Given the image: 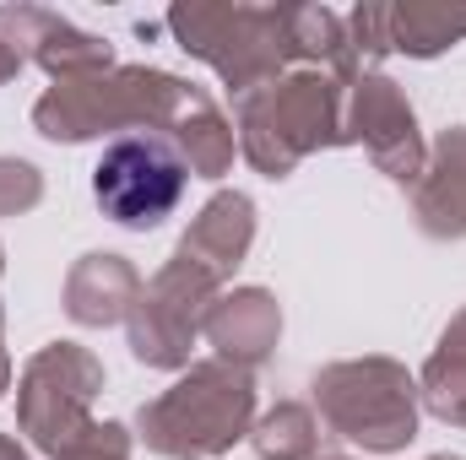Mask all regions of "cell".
Here are the masks:
<instances>
[{
    "label": "cell",
    "instance_id": "7a4b0ae2",
    "mask_svg": "<svg viewBox=\"0 0 466 460\" xmlns=\"http://www.w3.org/2000/svg\"><path fill=\"white\" fill-rule=\"evenodd\" d=\"M342 109H348V87L331 71H288L271 87L238 98V152L266 174V179H288L309 152L326 146H348L342 130Z\"/></svg>",
    "mask_w": 466,
    "mask_h": 460
},
{
    "label": "cell",
    "instance_id": "cb8c5ba5",
    "mask_svg": "<svg viewBox=\"0 0 466 460\" xmlns=\"http://www.w3.org/2000/svg\"><path fill=\"white\" fill-rule=\"evenodd\" d=\"M11 390V352H5V342H0V395Z\"/></svg>",
    "mask_w": 466,
    "mask_h": 460
},
{
    "label": "cell",
    "instance_id": "8992f818",
    "mask_svg": "<svg viewBox=\"0 0 466 460\" xmlns=\"http://www.w3.org/2000/svg\"><path fill=\"white\" fill-rule=\"evenodd\" d=\"M218 293H223V282L174 249V260L136 293V304L125 315V336H130L136 363H147V368H179L185 374L190 352H196V336L207 325V309L218 304Z\"/></svg>",
    "mask_w": 466,
    "mask_h": 460
},
{
    "label": "cell",
    "instance_id": "3957f363",
    "mask_svg": "<svg viewBox=\"0 0 466 460\" xmlns=\"http://www.w3.org/2000/svg\"><path fill=\"white\" fill-rule=\"evenodd\" d=\"M185 98H190V82L168 71L115 65L98 76L55 82L33 104V130L49 141H93L104 130H168Z\"/></svg>",
    "mask_w": 466,
    "mask_h": 460
},
{
    "label": "cell",
    "instance_id": "ac0fdd59",
    "mask_svg": "<svg viewBox=\"0 0 466 460\" xmlns=\"http://www.w3.org/2000/svg\"><path fill=\"white\" fill-rule=\"evenodd\" d=\"M249 445L260 460H315L320 455V423L304 401H277L249 428Z\"/></svg>",
    "mask_w": 466,
    "mask_h": 460
},
{
    "label": "cell",
    "instance_id": "6da1fadb",
    "mask_svg": "<svg viewBox=\"0 0 466 460\" xmlns=\"http://www.w3.org/2000/svg\"><path fill=\"white\" fill-rule=\"evenodd\" d=\"M152 455L168 460H218L255 428V374L223 357L190 363L157 401L136 417Z\"/></svg>",
    "mask_w": 466,
    "mask_h": 460
},
{
    "label": "cell",
    "instance_id": "2e32d148",
    "mask_svg": "<svg viewBox=\"0 0 466 460\" xmlns=\"http://www.w3.org/2000/svg\"><path fill=\"white\" fill-rule=\"evenodd\" d=\"M418 401L451 423V428H466V309L445 325L440 346L429 352L423 374H418Z\"/></svg>",
    "mask_w": 466,
    "mask_h": 460
},
{
    "label": "cell",
    "instance_id": "603a6c76",
    "mask_svg": "<svg viewBox=\"0 0 466 460\" xmlns=\"http://www.w3.org/2000/svg\"><path fill=\"white\" fill-rule=\"evenodd\" d=\"M0 460H27V450H22L11 434H0Z\"/></svg>",
    "mask_w": 466,
    "mask_h": 460
},
{
    "label": "cell",
    "instance_id": "44dd1931",
    "mask_svg": "<svg viewBox=\"0 0 466 460\" xmlns=\"http://www.w3.org/2000/svg\"><path fill=\"white\" fill-rule=\"evenodd\" d=\"M55 460H130V434L125 423H87Z\"/></svg>",
    "mask_w": 466,
    "mask_h": 460
},
{
    "label": "cell",
    "instance_id": "5bb4252c",
    "mask_svg": "<svg viewBox=\"0 0 466 460\" xmlns=\"http://www.w3.org/2000/svg\"><path fill=\"white\" fill-rule=\"evenodd\" d=\"M141 293V276L125 255H109V249H93L71 265L66 276V315L87 331H104V325H119L130 315Z\"/></svg>",
    "mask_w": 466,
    "mask_h": 460
},
{
    "label": "cell",
    "instance_id": "8fae6325",
    "mask_svg": "<svg viewBox=\"0 0 466 460\" xmlns=\"http://www.w3.org/2000/svg\"><path fill=\"white\" fill-rule=\"evenodd\" d=\"M201 336L218 346V357L233 363V368H260L271 352H277V336H282V309L266 287H233V293H218V304L207 309V325Z\"/></svg>",
    "mask_w": 466,
    "mask_h": 460
},
{
    "label": "cell",
    "instance_id": "277c9868",
    "mask_svg": "<svg viewBox=\"0 0 466 460\" xmlns=\"http://www.w3.org/2000/svg\"><path fill=\"white\" fill-rule=\"evenodd\" d=\"M315 406L337 439L369 455H396L418 439V379L396 357H352L315 374Z\"/></svg>",
    "mask_w": 466,
    "mask_h": 460
},
{
    "label": "cell",
    "instance_id": "4fadbf2b",
    "mask_svg": "<svg viewBox=\"0 0 466 460\" xmlns=\"http://www.w3.org/2000/svg\"><path fill=\"white\" fill-rule=\"evenodd\" d=\"M249 244H255V201L238 195V190H218L196 212V223L185 228L179 255L196 260L201 271H212L218 282H228L233 271H238V260L249 255Z\"/></svg>",
    "mask_w": 466,
    "mask_h": 460
},
{
    "label": "cell",
    "instance_id": "ba28073f",
    "mask_svg": "<svg viewBox=\"0 0 466 460\" xmlns=\"http://www.w3.org/2000/svg\"><path fill=\"white\" fill-rule=\"evenodd\" d=\"M185 179H190V168L174 152V141L125 135L93 168V201H98V212L109 223L147 233L163 217H174V206L185 201Z\"/></svg>",
    "mask_w": 466,
    "mask_h": 460
},
{
    "label": "cell",
    "instance_id": "d4e9b609",
    "mask_svg": "<svg viewBox=\"0 0 466 460\" xmlns=\"http://www.w3.org/2000/svg\"><path fill=\"white\" fill-rule=\"evenodd\" d=\"M0 271H5V249H0ZM0 325H5V304H0Z\"/></svg>",
    "mask_w": 466,
    "mask_h": 460
},
{
    "label": "cell",
    "instance_id": "52a82bcc",
    "mask_svg": "<svg viewBox=\"0 0 466 460\" xmlns=\"http://www.w3.org/2000/svg\"><path fill=\"white\" fill-rule=\"evenodd\" d=\"M104 390V363L76 342H49L44 352L27 357L22 385H16V423L22 434L44 450L60 455L87 423H93V401Z\"/></svg>",
    "mask_w": 466,
    "mask_h": 460
},
{
    "label": "cell",
    "instance_id": "30bf717a",
    "mask_svg": "<svg viewBox=\"0 0 466 460\" xmlns=\"http://www.w3.org/2000/svg\"><path fill=\"white\" fill-rule=\"evenodd\" d=\"M0 38H5L22 60H38L55 82L115 71L109 38L82 33V27H71L66 16H55V11H44V5H0Z\"/></svg>",
    "mask_w": 466,
    "mask_h": 460
},
{
    "label": "cell",
    "instance_id": "9c48e42d",
    "mask_svg": "<svg viewBox=\"0 0 466 460\" xmlns=\"http://www.w3.org/2000/svg\"><path fill=\"white\" fill-rule=\"evenodd\" d=\"M342 130L348 141H358L369 152V163L396 179V185H418L423 179V163H429V146L418 135V115L407 104V93L380 76V71H363L348 87V109H342Z\"/></svg>",
    "mask_w": 466,
    "mask_h": 460
},
{
    "label": "cell",
    "instance_id": "5b68a950",
    "mask_svg": "<svg viewBox=\"0 0 466 460\" xmlns=\"http://www.w3.org/2000/svg\"><path fill=\"white\" fill-rule=\"evenodd\" d=\"M168 27L185 55L207 60L223 87L249 98L288 76L293 44H288V11L282 5H174Z\"/></svg>",
    "mask_w": 466,
    "mask_h": 460
},
{
    "label": "cell",
    "instance_id": "d6986e66",
    "mask_svg": "<svg viewBox=\"0 0 466 460\" xmlns=\"http://www.w3.org/2000/svg\"><path fill=\"white\" fill-rule=\"evenodd\" d=\"M44 201V179L22 157H0V217H22Z\"/></svg>",
    "mask_w": 466,
    "mask_h": 460
},
{
    "label": "cell",
    "instance_id": "7c38bea8",
    "mask_svg": "<svg viewBox=\"0 0 466 460\" xmlns=\"http://www.w3.org/2000/svg\"><path fill=\"white\" fill-rule=\"evenodd\" d=\"M412 217L429 238H466V125L434 141L423 179L412 185Z\"/></svg>",
    "mask_w": 466,
    "mask_h": 460
},
{
    "label": "cell",
    "instance_id": "4316f807",
    "mask_svg": "<svg viewBox=\"0 0 466 460\" xmlns=\"http://www.w3.org/2000/svg\"><path fill=\"white\" fill-rule=\"evenodd\" d=\"M429 460H461V455H429Z\"/></svg>",
    "mask_w": 466,
    "mask_h": 460
},
{
    "label": "cell",
    "instance_id": "9a60e30c",
    "mask_svg": "<svg viewBox=\"0 0 466 460\" xmlns=\"http://www.w3.org/2000/svg\"><path fill=\"white\" fill-rule=\"evenodd\" d=\"M168 141H174V152L185 157V168L201 174V179H223L233 168V152H238V135H233L228 115H223L201 87H190L185 109L168 125Z\"/></svg>",
    "mask_w": 466,
    "mask_h": 460
},
{
    "label": "cell",
    "instance_id": "7402d4cb",
    "mask_svg": "<svg viewBox=\"0 0 466 460\" xmlns=\"http://www.w3.org/2000/svg\"><path fill=\"white\" fill-rule=\"evenodd\" d=\"M16 71H22V55H16V49H11V44L0 38V87H5V82H11Z\"/></svg>",
    "mask_w": 466,
    "mask_h": 460
},
{
    "label": "cell",
    "instance_id": "ffe728a7",
    "mask_svg": "<svg viewBox=\"0 0 466 460\" xmlns=\"http://www.w3.org/2000/svg\"><path fill=\"white\" fill-rule=\"evenodd\" d=\"M348 44H352V60H380L390 55V5H358L348 16Z\"/></svg>",
    "mask_w": 466,
    "mask_h": 460
},
{
    "label": "cell",
    "instance_id": "484cf974",
    "mask_svg": "<svg viewBox=\"0 0 466 460\" xmlns=\"http://www.w3.org/2000/svg\"><path fill=\"white\" fill-rule=\"evenodd\" d=\"M315 460H348V455H315Z\"/></svg>",
    "mask_w": 466,
    "mask_h": 460
},
{
    "label": "cell",
    "instance_id": "e0dca14e",
    "mask_svg": "<svg viewBox=\"0 0 466 460\" xmlns=\"http://www.w3.org/2000/svg\"><path fill=\"white\" fill-rule=\"evenodd\" d=\"M466 38V11L461 5H434V0H407L390 5V49L412 55V60H434L445 49H456Z\"/></svg>",
    "mask_w": 466,
    "mask_h": 460
}]
</instances>
